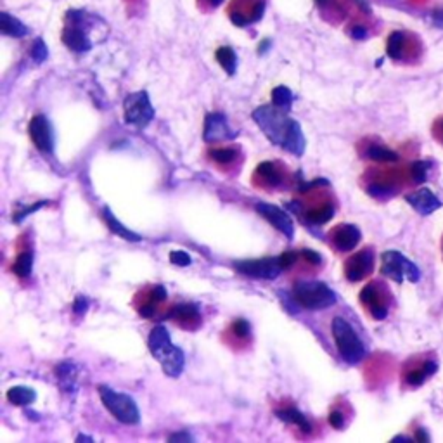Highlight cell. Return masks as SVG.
Here are the masks:
<instances>
[{
    "mask_svg": "<svg viewBox=\"0 0 443 443\" xmlns=\"http://www.w3.org/2000/svg\"><path fill=\"white\" fill-rule=\"evenodd\" d=\"M253 120L261 128L268 141L295 156H302L306 149L305 135L296 120L288 116V111L265 104L253 111Z\"/></svg>",
    "mask_w": 443,
    "mask_h": 443,
    "instance_id": "6da1fadb",
    "label": "cell"
},
{
    "mask_svg": "<svg viewBox=\"0 0 443 443\" xmlns=\"http://www.w3.org/2000/svg\"><path fill=\"white\" fill-rule=\"evenodd\" d=\"M149 351L159 362L163 372L170 378H179L186 367V355L179 347L172 343L168 329L165 326H156L148 340Z\"/></svg>",
    "mask_w": 443,
    "mask_h": 443,
    "instance_id": "7a4b0ae2",
    "label": "cell"
},
{
    "mask_svg": "<svg viewBox=\"0 0 443 443\" xmlns=\"http://www.w3.org/2000/svg\"><path fill=\"white\" fill-rule=\"evenodd\" d=\"M291 295L299 306L309 310H324L336 303L333 289L320 281H298Z\"/></svg>",
    "mask_w": 443,
    "mask_h": 443,
    "instance_id": "3957f363",
    "label": "cell"
},
{
    "mask_svg": "<svg viewBox=\"0 0 443 443\" xmlns=\"http://www.w3.org/2000/svg\"><path fill=\"white\" fill-rule=\"evenodd\" d=\"M96 17L89 16L83 10H68L66 12V26L62 30V42L73 52H89L92 49V40L89 37V26Z\"/></svg>",
    "mask_w": 443,
    "mask_h": 443,
    "instance_id": "277c9868",
    "label": "cell"
},
{
    "mask_svg": "<svg viewBox=\"0 0 443 443\" xmlns=\"http://www.w3.org/2000/svg\"><path fill=\"white\" fill-rule=\"evenodd\" d=\"M333 336L336 341L338 351L341 358L348 364H358L365 357V347L361 338L357 336L350 322L343 317H334L333 320Z\"/></svg>",
    "mask_w": 443,
    "mask_h": 443,
    "instance_id": "5b68a950",
    "label": "cell"
},
{
    "mask_svg": "<svg viewBox=\"0 0 443 443\" xmlns=\"http://www.w3.org/2000/svg\"><path fill=\"white\" fill-rule=\"evenodd\" d=\"M99 395L104 407L111 412L114 419L123 424H139L141 423V410L137 403L127 393H120L110 386H99Z\"/></svg>",
    "mask_w": 443,
    "mask_h": 443,
    "instance_id": "8992f818",
    "label": "cell"
},
{
    "mask_svg": "<svg viewBox=\"0 0 443 443\" xmlns=\"http://www.w3.org/2000/svg\"><path fill=\"white\" fill-rule=\"evenodd\" d=\"M421 52H423L421 38L412 31L397 30L390 35L386 42V54L393 61L410 62L419 58Z\"/></svg>",
    "mask_w": 443,
    "mask_h": 443,
    "instance_id": "52a82bcc",
    "label": "cell"
},
{
    "mask_svg": "<svg viewBox=\"0 0 443 443\" xmlns=\"http://www.w3.org/2000/svg\"><path fill=\"white\" fill-rule=\"evenodd\" d=\"M125 110V121L132 127L144 128L148 127L149 121L155 118V107H153L151 99H149L148 92L141 90V92H134L130 96L125 97L123 101Z\"/></svg>",
    "mask_w": 443,
    "mask_h": 443,
    "instance_id": "ba28073f",
    "label": "cell"
},
{
    "mask_svg": "<svg viewBox=\"0 0 443 443\" xmlns=\"http://www.w3.org/2000/svg\"><path fill=\"white\" fill-rule=\"evenodd\" d=\"M383 267L381 274L386 277L393 279L395 282H402L403 277L409 279L410 282H417L421 279V272L414 261L403 257L399 251H385L383 253Z\"/></svg>",
    "mask_w": 443,
    "mask_h": 443,
    "instance_id": "9c48e42d",
    "label": "cell"
},
{
    "mask_svg": "<svg viewBox=\"0 0 443 443\" xmlns=\"http://www.w3.org/2000/svg\"><path fill=\"white\" fill-rule=\"evenodd\" d=\"M234 268L239 274L246 275V277L253 279H277L282 274L284 267L281 263L279 257H267V258H257V260H239L234 261Z\"/></svg>",
    "mask_w": 443,
    "mask_h": 443,
    "instance_id": "30bf717a",
    "label": "cell"
},
{
    "mask_svg": "<svg viewBox=\"0 0 443 443\" xmlns=\"http://www.w3.org/2000/svg\"><path fill=\"white\" fill-rule=\"evenodd\" d=\"M28 130H30L31 142H33L38 151L49 153V155L54 151V132H52V125L47 120V116L35 114L30 120Z\"/></svg>",
    "mask_w": 443,
    "mask_h": 443,
    "instance_id": "8fae6325",
    "label": "cell"
},
{
    "mask_svg": "<svg viewBox=\"0 0 443 443\" xmlns=\"http://www.w3.org/2000/svg\"><path fill=\"white\" fill-rule=\"evenodd\" d=\"M205 141H232L237 137V132L229 127V121L223 113H208L205 118Z\"/></svg>",
    "mask_w": 443,
    "mask_h": 443,
    "instance_id": "7c38bea8",
    "label": "cell"
},
{
    "mask_svg": "<svg viewBox=\"0 0 443 443\" xmlns=\"http://www.w3.org/2000/svg\"><path fill=\"white\" fill-rule=\"evenodd\" d=\"M257 211L265 218L272 227H275L277 230H281L288 239H293L295 236V225H293V218L286 214L282 208L275 207V205L268 203H258Z\"/></svg>",
    "mask_w": 443,
    "mask_h": 443,
    "instance_id": "4fadbf2b",
    "label": "cell"
},
{
    "mask_svg": "<svg viewBox=\"0 0 443 443\" xmlns=\"http://www.w3.org/2000/svg\"><path fill=\"white\" fill-rule=\"evenodd\" d=\"M372 265H374V253L372 250H362L361 253L354 254L350 260L345 265V274H347L348 281L357 282L364 279L365 275L371 274Z\"/></svg>",
    "mask_w": 443,
    "mask_h": 443,
    "instance_id": "5bb4252c",
    "label": "cell"
},
{
    "mask_svg": "<svg viewBox=\"0 0 443 443\" xmlns=\"http://www.w3.org/2000/svg\"><path fill=\"white\" fill-rule=\"evenodd\" d=\"M331 236H333V243L338 250L350 251L357 247L358 241H361V230L351 223H341L331 232Z\"/></svg>",
    "mask_w": 443,
    "mask_h": 443,
    "instance_id": "9a60e30c",
    "label": "cell"
},
{
    "mask_svg": "<svg viewBox=\"0 0 443 443\" xmlns=\"http://www.w3.org/2000/svg\"><path fill=\"white\" fill-rule=\"evenodd\" d=\"M406 201L412 205L414 210L419 211L421 215H430L442 208V201L430 189H421L414 194H407Z\"/></svg>",
    "mask_w": 443,
    "mask_h": 443,
    "instance_id": "2e32d148",
    "label": "cell"
},
{
    "mask_svg": "<svg viewBox=\"0 0 443 443\" xmlns=\"http://www.w3.org/2000/svg\"><path fill=\"white\" fill-rule=\"evenodd\" d=\"M361 302L369 306V310H371L374 319L383 320L386 317V313H388V306L385 305V302H383L381 296H379V291L378 288H376V284H369L362 289Z\"/></svg>",
    "mask_w": 443,
    "mask_h": 443,
    "instance_id": "e0dca14e",
    "label": "cell"
},
{
    "mask_svg": "<svg viewBox=\"0 0 443 443\" xmlns=\"http://www.w3.org/2000/svg\"><path fill=\"white\" fill-rule=\"evenodd\" d=\"M55 378L62 392L75 393L76 392V378H78V367L73 362L66 361L55 367Z\"/></svg>",
    "mask_w": 443,
    "mask_h": 443,
    "instance_id": "ac0fdd59",
    "label": "cell"
},
{
    "mask_svg": "<svg viewBox=\"0 0 443 443\" xmlns=\"http://www.w3.org/2000/svg\"><path fill=\"white\" fill-rule=\"evenodd\" d=\"M170 319L177 320L179 324L187 327H194V322H200V306L196 303H180L168 313Z\"/></svg>",
    "mask_w": 443,
    "mask_h": 443,
    "instance_id": "d6986e66",
    "label": "cell"
},
{
    "mask_svg": "<svg viewBox=\"0 0 443 443\" xmlns=\"http://www.w3.org/2000/svg\"><path fill=\"white\" fill-rule=\"evenodd\" d=\"M0 28H2L3 35H9L14 38H23L30 33V28L21 23L17 17L10 16L9 12H0Z\"/></svg>",
    "mask_w": 443,
    "mask_h": 443,
    "instance_id": "ffe728a7",
    "label": "cell"
},
{
    "mask_svg": "<svg viewBox=\"0 0 443 443\" xmlns=\"http://www.w3.org/2000/svg\"><path fill=\"white\" fill-rule=\"evenodd\" d=\"M103 217H104V220H106L107 227H110V229H111V232H114V234H116V236L123 237V239L130 241V243H137V241H142V237L139 236V234L132 232L130 229H127V227H125L123 223L118 220V218L113 215V211H111L107 207L104 208Z\"/></svg>",
    "mask_w": 443,
    "mask_h": 443,
    "instance_id": "44dd1931",
    "label": "cell"
},
{
    "mask_svg": "<svg viewBox=\"0 0 443 443\" xmlns=\"http://www.w3.org/2000/svg\"><path fill=\"white\" fill-rule=\"evenodd\" d=\"M7 400H9L12 406L17 407H26L37 400V392L30 386H12V388L7 392Z\"/></svg>",
    "mask_w": 443,
    "mask_h": 443,
    "instance_id": "7402d4cb",
    "label": "cell"
},
{
    "mask_svg": "<svg viewBox=\"0 0 443 443\" xmlns=\"http://www.w3.org/2000/svg\"><path fill=\"white\" fill-rule=\"evenodd\" d=\"M275 416H277L281 421H284V423L298 426L299 430L303 431V433H310V431H312V424H310V421L306 419L305 414L299 412L298 409H293V407H289V409L277 410V412H275Z\"/></svg>",
    "mask_w": 443,
    "mask_h": 443,
    "instance_id": "603a6c76",
    "label": "cell"
},
{
    "mask_svg": "<svg viewBox=\"0 0 443 443\" xmlns=\"http://www.w3.org/2000/svg\"><path fill=\"white\" fill-rule=\"evenodd\" d=\"M257 175H260L268 186H279L282 182V170L277 163L265 162L260 163L257 168Z\"/></svg>",
    "mask_w": 443,
    "mask_h": 443,
    "instance_id": "cb8c5ba5",
    "label": "cell"
},
{
    "mask_svg": "<svg viewBox=\"0 0 443 443\" xmlns=\"http://www.w3.org/2000/svg\"><path fill=\"white\" fill-rule=\"evenodd\" d=\"M12 272L19 279L30 277L31 272H33V251H23V253L17 254L12 265Z\"/></svg>",
    "mask_w": 443,
    "mask_h": 443,
    "instance_id": "d4e9b609",
    "label": "cell"
},
{
    "mask_svg": "<svg viewBox=\"0 0 443 443\" xmlns=\"http://www.w3.org/2000/svg\"><path fill=\"white\" fill-rule=\"evenodd\" d=\"M215 58H217L218 64L222 66L223 69H225V73L229 76L236 75V69H237V54L234 52L232 47H220L217 51V54H215Z\"/></svg>",
    "mask_w": 443,
    "mask_h": 443,
    "instance_id": "484cf974",
    "label": "cell"
},
{
    "mask_svg": "<svg viewBox=\"0 0 443 443\" xmlns=\"http://www.w3.org/2000/svg\"><path fill=\"white\" fill-rule=\"evenodd\" d=\"M435 371H437V364H435V362H424L423 367L414 369V371H410L409 374H407V383H409L410 386L423 385V383L426 381V378L435 374Z\"/></svg>",
    "mask_w": 443,
    "mask_h": 443,
    "instance_id": "4316f807",
    "label": "cell"
},
{
    "mask_svg": "<svg viewBox=\"0 0 443 443\" xmlns=\"http://www.w3.org/2000/svg\"><path fill=\"white\" fill-rule=\"evenodd\" d=\"M293 101H295V94H293L288 87L281 85V87H275V89L272 90V104H274V106L289 111Z\"/></svg>",
    "mask_w": 443,
    "mask_h": 443,
    "instance_id": "83f0119b",
    "label": "cell"
},
{
    "mask_svg": "<svg viewBox=\"0 0 443 443\" xmlns=\"http://www.w3.org/2000/svg\"><path fill=\"white\" fill-rule=\"evenodd\" d=\"M334 217V207L333 205H324L322 208H317V210H310L305 215L306 222L315 223V225H322V223L329 222Z\"/></svg>",
    "mask_w": 443,
    "mask_h": 443,
    "instance_id": "f1b7e54d",
    "label": "cell"
},
{
    "mask_svg": "<svg viewBox=\"0 0 443 443\" xmlns=\"http://www.w3.org/2000/svg\"><path fill=\"white\" fill-rule=\"evenodd\" d=\"M367 156L374 162H397L399 159V155L393 153L392 149L388 148H383V146H372V148L367 149Z\"/></svg>",
    "mask_w": 443,
    "mask_h": 443,
    "instance_id": "f546056e",
    "label": "cell"
},
{
    "mask_svg": "<svg viewBox=\"0 0 443 443\" xmlns=\"http://www.w3.org/2000/svg\"><path fill=\"white\" fill-rule=\"evenodd\" d=\"M30 54H31V59H33L37 64H42V62L49 58V49L42 38H37V40H35V44L31 45Z\"/></svg>",
    "mask_w": 443,
    "mask_h": 443,
    "instance_id": "4dcf8cb0",
    "label": "cell"
},
{
    "mask_svg": "<svg viewBox=\"0 0 443 443\" xmlns=\"http://www.w3.org/2000/svg\"><path fill=\"white\" fill-rule=\"evenodd\" d=\"M236 149H230V148H223V149H214V151H210V156L215 159L217 163H220V165H229V163H232L234 159H236Z\"/></svg>",
    "mask_w": 443,
    "mask_h": 443,
    "instance_id": "1f68e13d",
    "label": "cell"
},
{
    "mask_svg": "<svg viewBox=\"0 0 443 443\" xmlns=\"http://www.w3.org/2000/svg\"><path fill=\"white\" fill-rule=\"evenodd\" d=\"M428 170H430V163L426 162H416L412 166H410V175H412L414 182L416 184H423L426 180Z\"/></svg>",
    "mask_w": 443,
    "mask_h": 443,
    "instance_id": "d6a6232c",
    "label": "cell"
},
{
    "mask_svg": "<svg viewBox=\"0 0 443 443\" xmlns=\"http://www.w3.org/2000/svg\"><path fill=\"white\" fill-rule=\"evenodd\" d=\"M232 331H234V334H236V336L247 338L251 334V326H250V322H247V320L236 319V320H234V324H232Z\"/></svg>",
    "mask_w": 443,
    "mask_h": 443,
    "instance_id": "836d02e7",
    "label": "cell"
},
{
    "mask_svg": "<svg viewBox=\"0 0 443 443\" xmlns=\"http://www.w3.org/2000/svg\"><path fill=\"white\" fill-rule=\"evenodd\" d=\"M170 261L177 265V267H187V265H191V257L186 251H172L170 253Z\"/></svg>",
    "mask_w": 443,
    "mask_h": 443,
    "instance_id": "e575fe53",
    "label": "cell"
},
{
    "mask_svg": "<svg viewBox=\"0 0 443 443\" xmlns=\"http://www.w3.org/2000/svg\"><path fill=\"white\" fill-rule=\"evenodd\" d=\"M45 205H49V201H40V203H37V205H33V207H30V208H26V210H21V211H17L16 215H14V222L16 223H19L21 220H23L24 217H26V215H31L33 214V211H37V210H40V208H44Z\"/></svg>",
    "mask_w": 443,
    "mask_h": 443,
    "instance_id": "d590c367",
    "label": "cell"
},
{
    "mask_svg": "<svg viewBox=\"0 0 443 443\" xmlns=\"http://www.w3.org/2000/svg\"><path fill=\"white\" fill-rule=\"evenodd\" d=\"M87 310H89V299H87L85 296H76V299L73 302V312H75L76 315H83Z\"/></svg>",
    "mask_w": 443,
    "mask_h": 443,
    "instance_id": "8d00e7d4",
    "label": "cell"
},
{
    "mask_svg": "<svg viewBox=\"0 0 443 443\" xmlns=\"http://www.w3.org/2000/svg\"><path fill=\"white\" fill-rule=\"evenodd\" d=\"M350 37L355 40H364V38H367V28L364 24H355L350 28Z\"/></svg>",
    "mask_w": 443,
    "mask_h": 443,
    "instance_id": "74e56055",
    "label": "cell"
},
{
    "mask_svg": "<svg viewBox=\"0 0 443 443\" xmlns=\"http://www.w3.org/2000/svg\"><path fill=\"white\" fill-rule=\"evenodd\" d=\"M329 424L333 428H336V430H340V428H343L345 424V416L340 412V410H334V412L329 414Z\"/></svg>",
    "mask_w": 443,
    "mask_h": 443,
    "instance_id": "f35d334b",
    "label": "cell"
},
{
    "mask_svg": "<svg viewBox=\"0 0 443 443\" xmlns=\"http://www.w3.org/2000/svg\"><path fill=\"white\" fill-rule=\"evenodd\" d=\"M369 194L371 196H385V194H392V187L381 186V184H374L369 187Z\"/></svg>",
    "mask_w": 443,
    "mask_h": 443,
    "instance_id": "ab89813d",
    "label": "cell"
},
{
    "mask_svg": "<svg viewBox=\"0 0 443 443\" xmlns=\"http://www.w3.org/2000/svg\"><path fill=\"white\" fill-rule=\"evenodd\" d=\"M279 258H281V263L286 270V268H289L296 261V253L295 251H286V253H282Z\"/></svg>",
    "mask_w": 443,
    "mask_h": 443,
    "instance_id": "60d3db41",
    "label": "cell"
},
{
    "mask_svg": "<svg viewBox=\"0 0 443 443\" xmlns=\"http://www.w3.org/2000/svg\"><path fill=\"white\" fill-rule=\"evenodd\" d=\"M302 254H303V258H306V260H309L310 263H313V265H317V263H320V261H322V257H320L319 253H315V251H312V250H303Z\"/></svg>",
    "mask_w": 443,
    "mask_h": 443,
    "instance_id": "b9f144b4",
    "label": "cell"
},
{
    "mask_svg": "<svg viewBox=\"0 0 443 443\" xmlns=\"http://www.w3.org/2000/svg\"><path fill=\"white\" fill-rule=\"evenodd\" d=\"M151 296L156 299V302H163L166 298V289L163 286H155L151 289Z\"/></svg>",
    "mask_w": 443,
    "mask_h": 443,
    "instance_id": "7bdbcfd3",
    "label": "cell"
},
{
    "mask_svg": "<svg viewBox=\"0 0 443 443\" xmlns=\"http://www.w3.org/2000/svg\"><path fill=\"white\" fill-rule=\"evenodd\" d=\"M170 442H193V437L189 433H175L170 435Z\"/></svg>",
    "mask_w": 443,
    "mask_h": 443,
    "instance_id": "ee69618b",
    "label": "cell"
},
{
    "mask_svg": "<svg viewBox=\"0 0 443 443\" xmlns=\"http://www.w3.org/2000/svg\"><path fill=\"white\" fill-rule=\"evenodd\" d=\"M355 3H357L358 7H361L362 10H364L365 14H371V6H369V2L367 0H354Z\"/></svg>",
    "mask_w": 443,
    "mask_h": 443,
    "instance_id": "f6af8a7d",
    "label": "cell"
},
{
    "mask_svg": "<svg viewBox=\"0 0 443 443\" xmlns=\"http://www.w3.org/2000/svg\"><path fill=\"white\" fill-rule=\"evenodd\" d=\"M435 134H438V137H440V141L443 142V118H440V120L435 123Z\"/></svg>",
    "mask_w": 443,
    "mask_h": 443,
    "instance_id": "bcb514c9",
    "label": "cell"
},
{
    "mask_svg": "<svg viewBox=\"0 0 443 443\" xmlns=\"http://www.w3.org/2000/svg\"><path fill=\"white\" fill-rule=\"evenodd\" d=\"M76 442H90V443H92L94 438L92 437H87V435H78V437H76Z\"/></svg>",
    "mask_w": 443,
    "mask_h": 443,
    "instance_id": "7dc6e473",
    "label": "cell"
},
{
    "mask_svg": "<svg viewBox=\"0 0 443 443\" xmlns=\"http://www.w3.org/2000/svg\"><path fill=\"white\" fill-rule=\"evenodd\" d=\"M268 47H270V40H265V44H260V47H258V52H260V54H261V52L267 51Z\"/></svg>",
    "mask_w": 443,
    "mask_h": 443,
    "instance_id": "c3c4849f",
    "label": "cell"
},
{
    "mask_svg": "<svg viewBox=\"0 0 443 443\" xmlns=\"http://www.w3.org/2000/svg\"><path fill=\"white\" fill-rule=\"evenodd\" d=\"M416 440H424V442H428L430 440V438L426 437V433H424V431H417V437H416Z\"/></svg>",
    "mask_w": 443,
    "mask_h": 443,
    "instance_id": "681fc988",
    "label": "cell"
},
{
    "mask_svg": "<svg viewBox=\"0 0 443 443\" xmlns=\"http://www.w3.org/2000/svg\"><path fill=\"white\" fill-rule=\"evenodd\" d=\"M208 2H210L214 7H217V6H220L223 0H208Z\"/></svg>",
    "mask_w": 443,
    "mask_h": 443,
    "instance_id": "f907efd6",
    "label": "cell"
}]
</instances>
